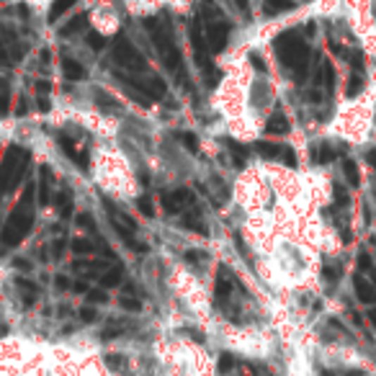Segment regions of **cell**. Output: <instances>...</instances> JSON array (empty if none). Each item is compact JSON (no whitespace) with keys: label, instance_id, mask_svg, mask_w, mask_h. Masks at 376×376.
Masks as SVG:
<instances>
[{"label":"cell","instance_id":"cell-35","mask_svg":"<svg viewBox=\"0 0 376 376\" xmlns=\"http://www.w3.org/2000/svg\"><path fill=\"white\" fill-rule=\"evenodd\" d=\"M250 62H253V65H256V68H258V70H265V62H263V60H261V57H258V54H256V52L250 54Z\"/></svg>","mask_w":376,"mask_h":376},{"label":"cell","instance_id":"cell-31","mask_svg":"<svg viewBox=\"0 0 376 376\" xmlns=\"http://www.w3.org/2000/svg\"><path fill=\"white\" fill-rule=\"evenodd\" d=\"M80 320H83V322H88V325L96 322V312H93L91 307H83V309H80Z\"/></svg>","mask_w":376,"mask_h":376},{"label":"cell","instance_id":"cell-11","mask_svg":"<svg viewBox=\"0 0 376 376\" xmlns=\"http://www.w3.org/2000/svg\"><path fill=\"white\" fill-rule=\"evenodd\" d=\"M62 75L73 80V83H77V80H85V68L77 60H73V57H65L62 60Z\"/></svg>","mask_w":376,"mask_h":376},{"label":"cell","instance_id":"cell-22","mask_svg":"<svg viewBox=\"0 0 376 376\" xmlns=\"http://www.w3.org/2000/svg\"><path fill=\"white\" fill-rule=\"evenodd\" d=\"M230 152H232V158H234V163H237V165H240V168L245 165V160H248V150H245V147L230 142Z\"/></svg>","mask_w":376,"mask_h":376},{"label":"cell","instance_id":"cell-32","mask_svg":"<svg viewBox=\"0 0 376 376\" xmlns=\"http://www.w3.org/2000/svg\"><path fill=\"white\" fill-rule=\"evenodd\" d=\"M8 111V88L3 83H0V113Z\"/></svg>","mask_w":376,"mask_h":376},{"label":"cell","instance_id":"cell-30","mask_svg":"<svg viewBox=\"0 0 376 376\" xmlns=\"http://www.w3.org/2000/svg\"><path fill=\"white\" fill-rule=\"evenodd\" d=\"M106 363H108L113 371H119L121 366H124V358H121V356H106Z\"/></svg>","mask_w":376,"mask_h":376},{"label":"cell","instance_id":"cell-38","mask_svg":"<svg viewBox=\"0 0 376 376\" xmlns=\"http://www.w3.org/2000/svg\"><path fill=\"white\" fill-rule=\"evenodd\" d=\"M8 60H11V57H8V52H6V44L0 42V65H8Z\"/></svg>","mask_w":376,"mask_h":376},{"label":"cell","instance_id":"cell-13","mask_svg":"<svg viewBox=\"0 0 376 376\" xmlns=\"http://www.w3.org/2000/svg\"><path fill=\"white\" fill-rule=\"evenodd\" d=\"M139 83H142V91L147 93V98H150V101L165 96V83H163L160 77L152 75V77H147V80H139Z\"/></svg>","mask_w":376,"mask_h":376},{"label":"cell","instance_id":"cell-33","mask_svg":"<svg viewBox=\"0 0 376 376\" xmlns=\"http://www.w3.org/2000/svg\"><path fill=\"white\" fill-rule=\"evenodd\" d=\"M88 299H91V301H96V304H104V301L108 299V294H106V292H101V289H98V292H91V294H88Z\"/></svg>","mask_w":376,"mask_h":376},{"label":"cell","instance_id":"cell-14","mask_svg":"<svg viewBox=\"0 0 376 376\" xmlns=\"http://www.w3.org/2000/svg\"><path fill=\"white\" fill-rule=\"evenodd\" d=\"M292 8H294L292 0H263V13L268 15V18L286 13V11H292Z\"/></svg>","mask_w":376,"mask_h":376},{"label":"cell","instance_id":"cell-2","mask_svg":"<svg viewBox=\"0 0 376 376\" xmlns=\"http://www.w3.org/2000/svg\"><path fill=\"white\" fill-rule=\"evenodd\" d=\"M276 54H279L281 65H284L286 70H292L294 77H299L301 80V77L307 75L309 46L299 34H294V31L281 34V37L276 39Z\"/></svg>","mask_w":376,"mask_h":376},{"label":"cell","instance_id":"cell-19","mask_svg":"<svg viewBox=\"0 0 376 376\" xmlns=\"http://www.w3.org/2000/svg\"><path fill=\"white\" fill-rule=\"evenodd\" d=\"M175 137H178V142H181V144H186V150H188V152H196V150H199V137H196L194 132H178Z\"/></svg>","mask_w":376,"mask_h":376},{"label":"cell","instance_id":"cell-21","mask_svg":"<svg viewBox=\"0 0 376 376\" xmlns=\"http://www.w3.org/2000/svg\"><path fill=\"white\" fill-rule=\"evenodd\" d=\"M119 304H121V309H127V312H139V309H142V301L134 299V296H129V294L121 296Z\"/></svg>","mask_w":376,"mask_h":376},{"label":"cell","instance_id":"cell-9","mask_svg":"<svg viewBox=\"0 0 376 376\" xmlns=\"http://www.w3.org/2000/svg\"><path fill=\"white\" fill-rule=\"evenodd\" d=\"M183 227L196 234H206V222H203V214L199 209H188L183 214Z\"/></svg>","mask_w":376,"mask_h":376},{"label":"cell","instance_id":"cell-3","mask_svg":"<svg viewBox=\"0 0 376 376\" xmlns=\"http://www.w3.org/2000/svg\"><path fill=\"white\" fill-rule=\"evenodd\" d=\"M147 29L152 31V42H155V49H158L163 65H165L168 70L178 73V70H181V49H178V46H175V42H173L170 23L163 21V23H158V26L147 23Z\"/></svg>","mask_w":376,"mask_h":376},{"label":"cell","instance_id":"cell-28","mask_svg":"<svg viewBox=\"0 0 376 376\" xmlns=\"http://www.w3.org/2000/svg\"><path fill=\"white\" fill-rule=\"evenodd\" d=\"M343 173L348 175V181H351V186H358V170H356L353 163H346V165H343Z\"/></svg>","mask_w":376,"mask_h":376},{"label":"cell","instance_id":"cell-4","mask_svg":"<svg viewBox=\"0 0 376 376\" xmlns=\"http://www.w3.org/2000/svg\"><path fill=\"white\" fill-rule=\"evenodd\" d=\"M26 163H29V155L21 147H11L6 152V158L0 163V194L11 191V186H15V183L21 181Z\"/></svg>","mask_w":376,"mask_h":376},{"label":"cell","instance_id":"cell-40","mask_svg":"<svg viewBox=\"0 0 376 376\" xmlns=\"http://www.w3.org/2000/svg\"><path fill=\"white\" fill-rule=\"evenodd\" d=\"M68 279H65V276H60V279H57V289H68Z\"/></svg>","mask_w":376,"mask_h":376},{"label":"cell","instance_id":"cell-39","mask_svg":"<svg viewBox=\"0 0 376 376\" xmlns=\"http://www.w3.org/2000/svg\"><path fill=\"white\" fill-rule=\"evenodd\" d=\"M37 91L42 93V96H46V93H49V83H46V80H42V83H37Z\"/></svg>","mask_w":376,"mask_h":376},{"label":"cell","instance_id":"cell-27","mask_svg":"<svg viewBox=\"0 0 376 376\" xmlns=\"http://www.w3.org/2000/svg\"><path fill=\"white\" fill-rule=\"evenodd\" d=\"M232 366H234V358L230 353H225L222 358H219V374H230Z\"/></svg>","mask_w":376,"mask_h":376},{"label":"cell","instance_id":"cell-6","mask_svg":"<svg viewBox=\"0 0 376 376\" xmlns=\"http://www.w3.org/2000/svg\"><path fill=\"white\" fill-rule=\"evenodd\" d=\"M203 37H206V49L214 54L225 52L230 44V23L227 21H211L203 26Z\"/></svg>","mask_w":376,"mask_h":376},{"label":"cell","instance_id":"cell-18","mask_svg":"<svg viewBox=\"0 0 376 376\" xmlns=\"http://www.w3.org/2000/svg\"><path fill=\"white\" fill-rule=\"evenodd\" d=\"M85 23H88V15H85V13L75 15V18H73L68 26H62V37H73V34H77V31H83Z\"/></svg>","mask_w":376,"mask_h":376},{"label":"cell","instance_id":"cell-7","mask_svg":"<svg viewBox=\"0 0 376 376\" xmlns=\"http://www.w3.org/2000/svg\"><path fill=\"white\" fill-rule=\"evenodd\" d=\"M191 201H194V194L188 188H175L170 194H163V209L170 211V214H178Z\"/></svg>","mask_w":376,"mask_h":376},{"label":"cell","instance_id":"cell-8","mask_svg":"<svg viewBox=\"0 0 376 376\" xmlns=\"http://www.w3.org/2000/svg\"><path fill=\"white\" fill-rule=\"evenodd\" d=\"M273 98V91L271 85L265 83V80H258V83H253V88H250V106L256 108V111H263L265 106L271 104Z\"/></svg>","mask_w":376,"mask_h":376},{"label":"cell","instance_id":"cell-26","mask_svg":"<svg viewBox=\"0 0 376 376\" xmlns=\"http://www.w3.org/2000/svg\"><path fill=\"white\" fill-rule=\"evenodd\" d=\"M73 250H75L77 256H91L93 245L88 240H75V242H73Z\"/></svg>","mask_w":376,"mask_h":376},{"label":"cell","instance_id":"cell-20","mask_svg":"<svg viewBox=\"0 0 376 376\" xmlns=\"http://www.w3.org/2000/svg\"><path fill=\"white\" fill-rule=\"evenodd\" d=\"M85 42H88V46H91V49H96V52H101V49L106 46V37H104V34H98V31H91V34L85 37Z\"/></svg>","mask_w":376,"mask_h":376},{"label":"cell","instance_id":"cell-36","mask_svg":"<svg viewBox=\"0 0 376 376\" xmlns=\"http://www.w3.org/2000/svg\"><path fill=\"white\" fill-rule=\"evenodd\" d=\"M52 248H54V256L60 258L62 253H65V240H57V242H54V245H52Z\"/></svg>","mask_w":376,"mask_h":376},{"label":"cell","instance_id":"cell-25","mask_svg":"<svg viewBox=\"0 0 376 376\" xmlns=\"http://www.w3.org/2000/svg\"><path fill=\"white\" fill-rule=\"evenodd\" d=\"M137 206H139V211H142L144 217H155V209H152V201L147 199V196H139L137 199Z\"/></svg>","mask_w":376,"mask_h":376},{"label":"cell","instance_id":"cell-29","mask_svg":"<svg viewBox=\"0 0 376 376\" xmlns=\"http://www.w3.org/2000/svg\"><path fill=\"white\" fill-rule=\"evenodd\" d=\"M77 225L85 227V230H96V225H93V217H91V214H85V211L80 214V217H77Z\"/></svg>","mask_w":376,"mask_h":376},{"label":"cell","instance_id":"cell-5","mask_svg":"<svg viewBox=\"0 0 376 376\" xmlns=\"http://www.w3.org/2000/svg\"><path fill=\"white\" fill-rule=\"evenodd\" d=\"M113 60L119 62L124 70H132V73H142V70H147L144 54L139 52L127 37H119L116 42H113Z\"/></svg>","mask_w":376,"mask_h":376},{"label":"cell","instance_id":"cell-10","mask_svg":"<svg viewBox=\"0 0 376 376\" xmlns=\"http://www.w3.org/2000/svg\"><path fill=\"white\" fill-rule=\"evenodd\" d=\"M214 296H217V301L222 304V301H227L230 296H232V279H230V273H227V268H222V273L217 276V286H214Z\"/></svg>","mask_w":376,"mask_h":376},{"label":"cell","instance_id":"cell-23","mask_svg":"<svg viewBox=\"0 0 376 376\" xmlns=\"http://www.w3.org/2000/svg\"><path fill=\"white\" fill-rule=\"evenodd\" d=\"M39 201L49 203V173H46V170H44V175H42V186H39Z\"/></svg>","mask_w":376,"mask_h":376},{"label":"cell","instance_id":"cell-16","mask_svg":"<svg viewBox=\"0 0 376 376\" xmlns=\"http://www.w3.org/2000/svg\"><path fill=\"white\" fill-rule=\"evenodd\" d=\"M265 132H271V134H286L289 132V121H286L284 113H273L271 119L265 121Z\"/></svg>","mask_w":376,"mask_h":376},{"label":"cell","instance_id":"cell-37","mask_svg":"<svg viewBox=\"0 0 376 376\" xmlns=\"http://www.w3.org/2000/svg\"><path fill=\"white\" fill-rule=\"evenodd\" d=\"M234 3H237V8H240V11H242L245 15L250 13V0H234Z\"/></svg>","mask_w":376,"mask_h":376},{"label":"cell","instance_id":"cell-12","mask_svg":"<svg viewBox=\"0 0 376 376\" xmlns=\"http://www.w3.org/2000/svg\"><path fill=\"white\" fill-rule=\"evenodd\" d=\"M353 284H356V294H358V299L366 301V304H374L376 301V286L369 284L363 276H356Z\"/></svg>","mask_w":376,"mask_h":376},{"label":"cell","instance_id":"cell-24","mask_svg":"<svg viewBox=\"0 0 376 376\" xmlns=\"http://www.w3.org/2000/svg\"><path fill=\"white\" fill-rule=\"evenodd\" d=\"M60 209H62V217H70V211H73V196H70V191H62Z\"/></svg>","mask_w":376,"mask_h":376},{"label":"cell","instance_id":"cell-34","mask_svg":"<svg viewBox=\"0 0 376 376\" xmlns=\"http://www.w3.org/2000/svg\"><path fill=\"white\" fill-rule=\"evenodd\" d=\"M186 261L188 263H206V256H201V253H186Z\"/></svg>","mask_w":376,"mask_h":376},{"label":"cell","instance_id":"cell-15","mask_svg":"<svg viewBox=\"0 0 376 376\" xmlns=\"http://www.w3.org/2000/svg\"><path fill=\"white\" fill-rule=\"evenodd\" d=\"M73 6H75V0H52V6H49V23L60 21Z\"/></svg>","mask_w":376,"mask_h":376},{"label":"cell","instance_id":"cell-1","mask_svg":"<svg viewBox=\"0 0 376 376\" xmlns=\"http://www.w3.org/2000/svg\"><path fill=\"white\" fill-rule=\"evenodd\" d=\"M31 199H34V186H26V191H23L21 203H18L13 214L8 217L6 227H3V234H0V242H3L6 248H15V245H21L23 237L29 234L31 225H34V211H31Z\"/></svg>","mask_w":376,"mask_h":376},{"label":"cell","instance_id":"cell-17","mask_svg":"<svg viewBox=\"0 0 376 376\" xmlns=\"http://www.w3.org/2000/svg\"><path fill=\"white\" fill-rule=\"evenodd\" d=\"M121 279H124V268H108L106 273H101V286L104 289H113V286H119L121 284Z\"/></svg>","mask_w":376,"mask_h":376}]
</instances>
